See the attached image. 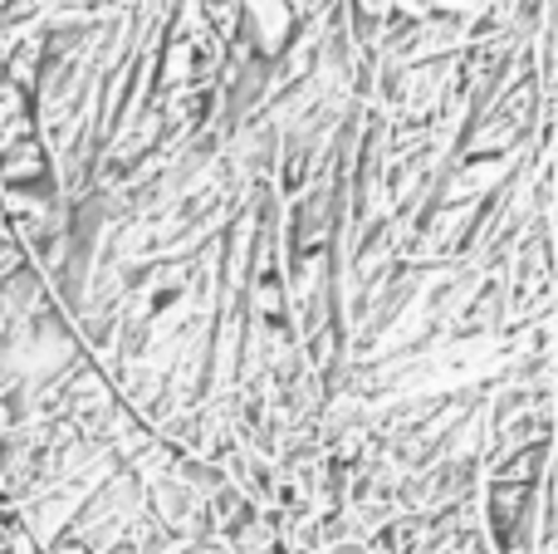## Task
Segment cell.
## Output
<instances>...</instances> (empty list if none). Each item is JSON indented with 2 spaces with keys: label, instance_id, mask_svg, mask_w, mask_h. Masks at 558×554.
Instances as JSON below:
<instances>
[{
  "label": "cell",
  "instance_id": "cell-1",
  "mask_svg": "<svg viewBox=\"0 0 558 554\" xmlns=\"http://www.w3.org/2000/svg\"><path fill=\"white\" fill-rule=\"evenodd\" d=\"M45 554H88L84 545H74V540H69V545H49Z\"/></svg>",
  "mask_w": 558,
  "mask_h": 554
}]
</instances>
